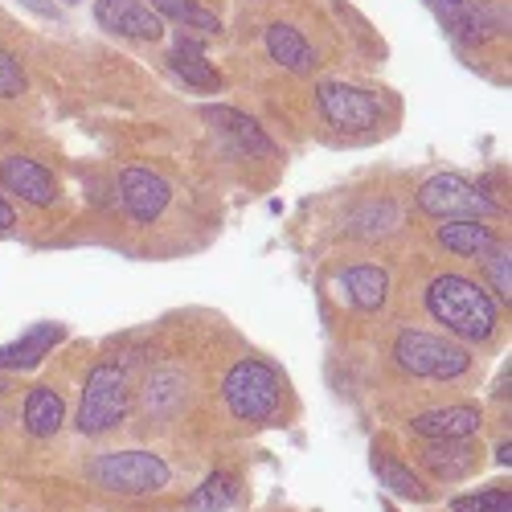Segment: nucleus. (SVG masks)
Here are the masks:
<instances>
[{
    "label": "nucleus",
    "mask_w": 512,
    "mask_h": 512,
    "mask_svg": "<svg viewBox=\"0 0 512 512\" xmlns=\"http://www.w3.org/2000/svg\"><path fill=\"white\" fill-rule=\"evenodd\" d=\"M484 263H488L492 291L504 295V304H508V295H512V259H508V246H492V250L484 254Z\"/></svg>",
    "instance_id": "nucleus-26"
},
{
    "label": "nucleus",
    "mask_w": 512,
    "mask_h": 512,
    "mask_svg": "<svg viewBox=\"0 0 512 512\" xmlns=\"http://www.w3.org/2000/svg\"><path fill=\"white\" fill-rule=\"evenodd\" d=\"M340 283H345L349 304L361 308V312H377L381 304H386V295H390V275H386V267H373V263L349 267Z\"/></svg>",
    "instance_id": "nucleus-18"
},
{
    "label": "nucleus",
    "mask_w": 512,
    "mask_h": 512,
    "mask_svg": "<svg viewBox=\"0 0 512 512\" xmlns=\"http://www.w3.org/2000/svg\"><path fill=\"white\" fill-rule=\"evenodd\" d=\"M267 54L283 66V70H295V74H304V70H312L316 66V50L308 46V37L295 29V25H287V21H275V25H267Z\"/></svg>",
    "instance_id": "nucleus-15"
},
{
    "label": "nucleus",
    "mask_w": 512,
    "mask_h": 512,
    "mask_svg": "<svg viewBox=\"0 0 512 512\" xmlns=\"http://www.w3.org/2000/svg\"><path fill=\"white\" fill-rule=\"evenodd\" d=\"M0 185L13 197L29 201V205H54L58 197V181L46 164H37L29 156H5L0 160Z\"/></svg>",
    "instance_id": "nucleus-9"
},
{
    "label": "nucleus",
    "mask_w": 512,
    "mask_h": 512,
    "mask_svg": "<svg viewBox=\"0 0 512 512\" xmlns=\"http://www.w3.org/2000/svg\"><path fill=\"white\" fill-rule=\"evenodd\" d=\"M234 500H238V480L230 472H209L201 488H193L189 512H226Z\"/></svg>",
    "instance_id": "nucleus-22"
},
{
    "label": "nucleus",
    "mask_w": 512,
    "mask_h": 512,
    "mask_svg": "<svg viewBox=\"0 0 512 512\" xmlns=\"http://www.w3.org/2000/svg\"><path fill=\"white\" fill-rule=\"evenodd\" d=\"M95 17H99L103 29H111L119 37L156 41L164 33V21L152 13V5H144V0H99Z\"/></svg>",
    "instance_id": "nucleus-10"
},
{
    "label": "nucleus",
    "mask_w": 512,
    "mask_h": 512,
    "mask_svg": "<svg viewBox=\"0 0 512 512\" xmlns=\"http://www.w3.org/2000/svg\"><path fill=\"white\" fill-rule=\"evenodd\" d=\"M508 25V13L496 9V0H488V5H476V9H463L455 17H447V29L463 41H472V46H480V41H492L500 29Z\"/></svg>",
    "instance_id": "nucleus-19"
},
{
    "label": "nucleus",
    "mask_w": 512,
    "mask_h": 512,
    "mask_svg": "<svg viewBox=\"0 0 512 512\" xmlns=\"http://www.w3.org/2000/svg\"><path fill=\"white\" fill-rule=\"evenodd\" d=\"M132 410V386H127V373L115 361H99L87 373V386H82V402H78V435H107L127 418Z\"/></svg>",
    "instance_id": "nucleus-3"
},
{
    "label": "nucleus",
    "mask_w": 512,
    "mask_h": 512,
    "mask_svg": "<svg viewBox=\"0 0 512 512\" xmlns=\"http://www.w3.org/2000/svg\"><path fill=\"white\" fill-rule=\"evenodd\" d=\"M373 467H377V476H381V484H386L394 496H402V500H431V488H426L410 467H402V463H394V459H373Z\"/></svg>",
    "instance_id": "nucleus-24"
},
{
    "label": "nucleus",
    "mask_w": 512,
    "mask_h": 512,
    "mask_svg": "<svg viewBox=\"0 0 512 512\" xmlns=\"http://www.w3.org/2000/svg\"><path fill=\"white\" fill-rule=\"evenodd\" d=\"M394 361H398V369H406L410 377L451 381V377H463V373H467V365H472V353H467L463 345H455V340H447V336L406 328V332H398V340H394Z\"/></svg>",
    "instance_id": "nucleus-4"
},
{
    "label": "nucleus",
    "mask_w": 512,
    "mask_h": 512,
    "mask_svg": "<svg viewBox=\"0 0 512 512\" xmlns=\"http://www.w3.org/2000/svg\"><path fill=\"white\" fill-rule=\"evenodd\" d=\"M62 5H74V0H62Z\"/></svg>",
    "instance_id": "nucleus-32"
},
{
    "label": "nucleus",
    "mask_w": 512,
    "mask_h": 512,
    "mask_svg": "<svg viewBox=\"0 0 512 512\" xmlns=\"http://www.w3.org/2000/svg\"><path fill=\"white\" fill-rule=\"evenodd\" d=\"M62 336H66L62 324H37V328H29L21 340H13V345L0 349V369L21 373V369L41 365V357H46L54 345H62Z\"/></svg>",
    "instance_id": "nucleus-14"
},
{
    "label": "nucleus",
    "mask_w": 512,
    "mask_h": 512,
    "mask_svg": "<svg viewBox=\"0 0 512 512\" xmlns=\"http://www.w3.org/2000/svg\"><path fill=\"white\" fill-rule=\"evenodd\" d=\"M431 5H435V9H439V17L447 21V17L463 13V9H476V5H488V0H431Z\"/></svg>",
    "instance_id": "nucleus-28"
},
{
    "label": "nucleus",
    "mask_w": 512,
    "mask_h": 512,
    "mask_svg": "<svg viewBox=\"0 0 512 512\" xmlns=\"http://www.w3.org/2000/svg\"><path fill=\"white\" fill-rule=\"evenodd\" d=\"M0 390H5V377H0Z\"/></svg>",
    "instance_id": "nucleus-31"
},
{
    "label": "nucleus",
    "mask_w": 512,
    "mask_h": 512,
    "mask_svg": "<svg viewBox=\"0 0 512 512\" xmlns=\"http://www.w3.org/2000/svg\"><path fill=\"white\" fill-rule=\"evenodd\" d=\"M25 91V70L21 62L9 54V50H0V99H17Z\"/></svg>",
    "instance_id": "nucleus-27"
},
{
    "label": "nucleus",
    "mask_w": 512,
    "mask_h": 512,
    "mask_svg": "<svg viewBox=\"0 0 512 512\" xmlns=\"http://www.w3.org/2000/svg\"><path fill=\"white\" fill-rule=\"evenodd\" d=\"M418 459H422V467L435 480L451 484V480H463L476 467V447L467 443V439H426V447H422Z\"/></svg>",
    "instance_id": "nucleus-13"
},
{
    "label": "nucleus",
    "mask_w": 512,
    "mask_h": 512,
    "mask_svg": "<svg viewBox=\"0 0 512 512\" xmlns=\"http://www.w3.org/2000/svg\"><path fill=\"white\" fill-rule=\"evenodd\" d=\"M439 246H447L451 254H463V259H484V254L496 246V234L484 222H443Z\"/></svg>",
    "instance_id": "nucleus-20"
},
{
    "label": "nucleus",
    "mask_w": 512,
    "mask_h": 512,
    "mask_svg": "<svg viewBox=\"0 0 512 512\" xmlns=\"http://www.w3.org/2000/svg\"><path fill=\"white\" fill-rule=\"evenodd\" d=\"M201 115H205V123L218 127L222 136H230L246 156H271L275 152V140L259 127V119H250L246 111H238V107H205Z\"/></svg>",
    "instance_id": "nucleus-11"
},
{
    "label": "nucleus",
    "mask_w": 512,
    "mask_h": 512,
    "mask_svg": "<svg viewBox=\"0 0 512 512\" xmlns=\"http://www.w3.org/2000/svg\"><path fill=\"white\" fill-rule=\"evenodd\" d=\"M152 13L164 21H177V25H185V29H197V33H218L222 29V21H218V13H209L205 5H197V0H152Z\"/></svg>",
    "instance_id": "nucleus-23"
},
{
    "label": "nucleus",
    "mask_w": 512,
    "mask_h": 512,
    "mask_svg": "<svg viewBox=\"0 0 512 512\" xmlns=\"http://www.w3.org/2000/svg\"><path fill=\"white\" fill-rule=\"evenodd\" d=\"M496 463H500V467H508V463H512V443H508V439L496 447Z\"/></svg>",
    "instance_id": "nucleus-30"
},
{
    "label": "nucleus",
    "mask_w": 512,
    "mask_h": 512,
    "mask_svg": "<svg viewBox=\"0 0 512 512\" xmlns=\"http://www.w3.org/2000/svg\"><path fill=\"white\" fill-rule=\"evenodd\" d=\"M398 222H402V213L394 201H373V205H361L349 218V234L353 238H386L398 230Z\"/></svg>",
    "instance_id": "nucleus-21"
},
{
    "label": "nucleus",
    "mask_w": 512,
    "mask_h": 512,
    "mask_svg": "<svg viewBox=\"0 0 512 512\" xmlns=\"http://www.w3.org/2000/svg\"><path fill=\"white\" fill-rule=\"evenodd\" d=\"M17 226V218H13V205L5 201V193H0V234H9Z\"/></svg>",
    "instance_id": "nucleus-29"
},
{
    "label": "nucleus",
    "mask_w": 512,
    "mask_h": 512,
    "mask_svg": "<svg viewBox=\"0 0 512 512\" xmlns=\"http://www.w3.org/2000/svg\"><path fill=\"white\" fill-rule=\"evenodd\" d=\"M168 62H173V70L189 82V87H197V91H218L222 87V74L209 66L201 37H177V46H173V54H168Z\"/></svg>",
    "instance_id": "nucleus-17"
},
{
    "label": "nucleus",
    "mask_w": 512,
    "mask_h": 512,
    "mask_svg": "<svg viewBox=\"0 0 512 512\" xmlns=\"http://www.w3.org/2000/svg\"><path fill=\"white\" fill-rule=\"evenodd\" d=\"M119 201L127 209V218L140 222V226H152L160 213L168 209V201H173V189H168V181L160 173H152V168H123L119 173Z\"/></svg>",
    "instance_id": "nucleus-8"
},
{
    "label": "nucleus",
    "mask_w": 512,
    "mask_h": 512,
    "mask_svg": "<svg viewBox=\"0 0 512 512\" xmlns=\"http://www.w3.org/2000/svg\"><path fill=\"white\" fill-rule=\"evenodd\" d=\"M316 103H320V115L332 127H340V132H369L381 119L377 95L365 87H349V82H320Z\"/></svg>",
    "instance_id": "nucleus-7"
},
{
    "label": "nucleus",
    "mask_w": 512,
    "mask_h": 512,
    "mask_svg": "<svg viewBox=\"0 0 512 512\" xmlns=\"http://www.w3.org/2000/svg\"><path fill=\"white\" fill-rule=\"evenodd\" d=\"M222 398L238 422L267 426L283 402V377L267 361H238L222 381Z\"/></svg>",
    "instance_id": "nucleus-2"
},
{
    "label": "nucleus",
    "mask_w": 512,
    "mask_h": 512,
    "mask_svg": "<svg viewBox=\"0 0 512 512\" xmlns=\"http://www.w3.org/2000/svg\"><path fill=\"white\" fill-rule=\"evenodd\" d=\"M418 209L435 222H484L500 205L480 185L463 181L455 173H439L418 185Z\"/></svg>",
    "instance_id": "nucleus-6"
},
{
    "label": "nucleus",
    "mask_w": 512,
    "mask_h": 512,
    "mask_svg": "<svg viewBox=\"0 0 512 512\" xmlns=\"http://www.w3.org/2000/svg\"><path fill=\"white\" fill-rule=\"evenodd\" d=\"M508 508H512L508 488H488V492H476V496H455L451 500V512H508Z\"/></svg>",
    "instance_id": "nucleus-25"
},
{
    "label": "nucleus",
    "mask_w": 512,
    "mask_h": 512,
    "mask_svg": "<svg viewBox=\"0 0 512 512\" xmlns=\"http://www.w3.org/2000/svg\"><path fill=\"white\" fill-rule=\"evenodd\" d=\"M21 418H25V431H29L33 439H50V435H58V426L66 422V402H62V394L50 390V386H33V390L25 394Z\"/></svg>",
    "instance_id": "nucleus-16"
},
{
    "label": "nucleus",
    "mask_w": 512,
    "mask_h": 512,
    "mask_svg": "<svg viewBox=\"0 0 512 512\" xmlns=\"http://www.w3.org/2000/svg\"><path fill=\"white\" fill-rule=\"evenodd\" d=\"M168 463L152 451H103L91 459V480L115 496H152L168 488Z\"/></svg>",
    "instance_id": "nucleus-5"
},
{
    "label": "nucleus",
    "mask_w": 512,
    "mask_h": 512,
    "mask_svg": "<svg viewBox=\"0 0 512 512\" xmlns=\"http://www.w3.org/2000/svg\"><path fill=\"white\" fill-rule=\"evenodd\" d=\"M410 431L422 439H472L480 431V410L476 406H439L422 410L410 418Z\"/></svg>",
    "instance_id": "nucleus-12"
},
{
    "label": "nucleus",
    "mask_w": 512,
    "mask_h": 512,
    "mask_svg": "<svg viewBox=\"0 0 512 512\" xmlns=\"http://www.w3.org/2000/svg\"><path fill=\"white\" fill-rule=\"evenodd\" d=\"M426 312L459 340H488L496 332V300L467 275H439L426 283Z\"/></svg>",
    "instance_id": "nucleus-1"
}]
</instances>
